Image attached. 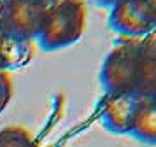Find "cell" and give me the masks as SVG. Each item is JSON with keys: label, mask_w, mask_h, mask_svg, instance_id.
I'll use <instances>...</instances> for the list:
<instances>
[{"label": "cell", "mask_w": 156, "mask_h": 147, "mask_svg": "<svg viewBox=\"0 0 156 147\" xmlns=\"http://www.w3.org/2000/svg\"><path fill=\"white\" fill-rule=\"evenodd\" d=\"M86 28V7L83 0L53 2L46 12L37 40L46 51L69 47L83 37Z\"/></svg>", "instance_id": "6da1fadb"}, {"label": "cell", "mask_w": 156, "mask_h": 147, "mask_svg": "<svg viewBox=\"0 0 156 147\" xmlns=\"http://www.w3.org/2000/svg\"><path fill=\"white\" fill-rule=\"evenodd\" d=\"M140 39H125L111 49L100 70V84L107 95L137 91Z\"/></svg>", "instance_id": "7a4b0ae2"}, {"label": "cell", "mask_w": 156, "mask_h": 147, "mask_svg": "<svg viewBox=\"0 0 156 147\" xmlns=\"http://www.w3.org/2000/svg\"><path fill=\"white\" fill-rule=\"evenodd\" d=\"M109 26L125 39H144L156 32V0H119L111 7Z\"/></svg>", "instance_id": "3957f363"}, {"label": "cell", "mask_w": 156, "mask_h": 147, "mask_svg": "<svg viewBox=\"0 0 156 147\" xmlns=\"http://www.w3.org/2000/svg\"><path fill=\"white\" fill-rule=\"evenodd\" d=\"M51 4V0H0V30L34 40Z\"/></svg>", "instance_id": "277c9868"}, {"label": "cell", "mask_w": 156, "mask_h": 147, "mask_svg": "<svg viewBox=\"0 0 156 147\" xmlns=\"http://www.w3.org/2000/svg\"><path fill=\"white\" fill-rule=\"evenodd\" d=\"M142 95L137 91H126L118 95H107L102 105L100 121L109 131L118 135H130L137 109L142 102Z\"/></svg>", "instance_id": "5b68a950"}, {"label": "cell", "mask_w": 156, "mask_h": 147, "mask_svg": "<svg viewBox=\"0 0 156 147\" xmlns=\"http://www.w3.org/2000/svg\"><path fill=\"white\" fill-rule=\"evenodd\" d=\"M137 93L144 98L156 96V32L140 39Z\"/></svg>", "instance_id": "8992f818"}, {"label": "cell", "mask_w": 156, "mask_h": 147, "mask_svg": "<svg viewBox=\"0 0 156 147\" xmlns=\"http://www.w3.org/2000/svg\"><path fill=\"white\" fill-rule=\"evenodd\" d=\"M130 135L149 145H156V96L142 98Z\"/></svg>", "instance_id": "52a82bcc"}, {"label": "cell", "mask_w": 156, "mask_h": 147, "mask_svg": "<svg viewBox=\"0 0 156 147\" xmlns=\"http://www.w3.org/2000/svg\"><path fill=\"white\" fill-rule=\"evenodd\" d=\"M0 147H39L34 135L21 126H7L0 130Z\"/></svg>", "instance_id": "ba28073f"}, {"label": "cell", "mask_w": 156, "mask_h": 147, "mask_svg": "<svg viewBox=\"0 0 156 147\" xmlns=\"http://www.w3.org/2000/svg\"><path fill=\"white\" fill-rule=\"evenodd\" d=\"M12 79L11 74L5 70H0V114L7 109L9 102L12 98Z\"/></svg>", "instance_id": "9c48e42d"}, {"label": "cell", "mask_w": 156, "mask_h": 147, "mask_svg": "<svg viewBox=\"0 0 156 147\" xmlns=\"http://www.w3.org/2000/svg\"><path fill=\"white\" fill-rule=\"evenodd\" d=\"M97 4H100V5H105V7H112L114 4H118L119 0H95Z\"/></svg>", "instance_id": "30bf717a"}, {"label": "cell", "mask_w": 156, "mask_h": 147, "mask_svg": "<svg viewBox=\"0 0 156 147\" xmlns=\"http://www.w3.org/2000/svg\"><path fill=\"white\" fill-rule=\"evenodd\" d=\"M0 70H5L4 68V60H2V39H0Z\"/></svg>", "instance_id": "8fae6325"}, {"label": "cell", "mask_w": 156, "mask_h": 147, "mask_svg": "<svg viewBox=\"0 0 156 147\" xmlns=\"http://www.w3.org/2000/svg\"><path fill=\"white\" fill-rule=\"evenodd\" d=\"M51 2H60V0H51Z\"/></svg>", "instance_id": "7c38bea8"}]
</instances>
